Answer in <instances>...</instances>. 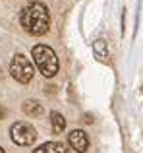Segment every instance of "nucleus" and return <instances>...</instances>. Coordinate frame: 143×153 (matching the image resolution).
Returning <instances> with one entry per match:
<instances>
[{"instance_id":"nucleus-1","label":"nucleus","mask_w":143,"mask_h":153,"mask_svg":"<svg viewBox=\"0 0 143 153\" xmlns=\"http://www.w3.org/2000/svg\"><path fill=\"white\" fill-rule=\"evenodd\" d=\"M19 23L29 35H45L50 27L49 8L41 2H31L19 12Z\"/></svg>"},{"instance_id":"nucleus-2","label":"nucleus","mask_w":143,"mask_h":153,"mask_svg":"<svg viewBox=\"0 0 143 153\" xmlns=\"http://www.w3.org/2000/svg\"><path fill=\"white\" fill-rule=\"evenodd\" d=\"M33 60L37 64V68L41 70V74L45 78H52L54 74L58 72V56L50 47L46 45H37L33 47Z\"/></svg>"},{"instance_id":"nucleus-3","label":"nucleus","mask_w":143,"mask_h":153,"mask_svg":"<svg viewBox=\"0 0 143 153\" xmlns=\"http://www.w3.org/2000/svg\"><path fill=\"white\" fill-rule=\"evenodd\" d=\"M10 74L15 82L19 83H29L33 79V74H35V68L31 64V60L27 58L25 54H15L10 62Z\"/></svg>"},{"instance_id":"nucleus-4","label":"nucleus","mask_w":143,"mask_h":153,"mask_svg":"<svg viewBox=\"0 0 143 153\" xmlns=\"http://www.w3.org/2000/svg\"><path fill=\"white\" fill-rule=\"evenodd\" d=\"M10 138H12V142L18 143V146H31V143L37 140V130H35L29 122L19 120V122H14V124H12V128H10Z\"/></svg>"},{"instance_id":"nucleus-5","label":"nucleus","mask_w":143,"mask_h":153,"mask_svg":"<svg viewBox=\"0 0 143 153\" xmlns=\"http://www.w3.org/2000/svg\"><path fill=\"white\" fill-rule=\"evenodd\" d=\"M68 142L72 149H75L77 153L87 151V147H89V138H87V134L83 130H72L68 134Z\"/></svg>"},{"instance_id":"nucleus-6","label":"nucleus","mask_w":143,"mask_h":153,"mask_svg":"<svg viewBox=\"0 0 143 153\" xmlns=\"http://www.w3.org/2000/svg\"><path fill=\"white\" fill-rule=\"evenodd\" d=\"M33 153H68V147L60 142H46L43 146H39Z\"/></svg>"},{"instance_id":"nucleus-7","label":"nucleus","mask_w":143,"mask_h":153,"mask_svg":"<svg viewBox=\"0 0 143 153\" xmlns=\"http://www.w3.org/2000/svg\"><path fill=\"white\" fill-rule=\"evenodd\" d=\"M23 112H25L27 116H31V118H33V116H41L43 112V105L39 103V101H35V99H29V101H25L23 103Z\"/></svg>"},{"instance_id":"nucleus-8","label":"nucleus","mask_w":143,"mask_h":153,"mask_svg":"<svg viewBox=\"0 0 143 153\" xmlns=\"http://www.w3.org/2000/svg\"><path fill=\"white\" fill-rule=\"evenodd\" d=\"M50 126H52L54 134H62L64 128H66V118L60 114V112L52 111V112H50Z\"/></svg>"},{"instance_id":"nucleus-9","label":"nucleus","mask_w":143,"mask_h":153,"mask_svg":"<svg viewBox=\"0 0 143 153\" xmlns=\"http://www.w3.org/2000/svg\"><path fill=\"white\" fill-rule=\"evenodd\" d=\"M93 51H95V54H97L101 60L108 58V49H106V43L102 41V39H97V41L93 43Z\"/></svg>"},{"instance_id":"nucleus-10","label":"nucleus","mask_w":143,"mask_h":153,"mask_svg":"<svg viewBox=\"0 0 143 153\" xmlns=\"http://www.w3.org/2000/svg\"><path fill=\"white\" fill-rule=\"evenodd\" d=\"M4 112H6V111H4V108H0V116H4Z\"/></svg>"},{"instance_id":"nucleus-11","label":"nucleus","mask_w":143,"mask_h":153,"mask_svg":"<svg viewBox=\"0 0 143 153\" xmlns=\"http://www.w3.org/2000/svg\"><path fill=\"white\" fill-rule=\"evenodd\" d=\"M0 153H6V151H4V149H2V147H0Z\"/></svg>"},{"instance_id":"nucleus-12","label":"nucleus","mask_w":143,"mask_h":153,"mask_svg":"<svg viewBox=\"0 0 143 153\" xmlns=\"http://www.w3.org/2000/svg\"><path fill=\"white\" fill-rule=\"evenodd\" d=\"M0 79H2V70H0Z\"/></svg>"}]
</instances>
